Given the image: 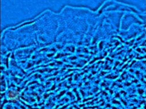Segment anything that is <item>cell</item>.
<instances>
[{"label":"cell","instance_id":"obj_1","mask_svg":"<svg viewBox=\"0 0 146 109\" xmlns=\"http://www.w3.org/2000/svg\"><path fill=\"white\" fill-rule=\"evenodd\" d=\"M9 97L11 101H18L20 99V93L18 91H11L9 93Z\"/></svg>","mask_w":146,"mask_h":109}]
</instances>
